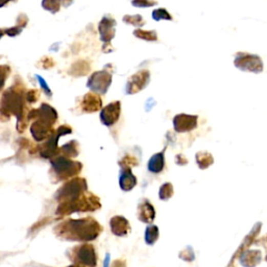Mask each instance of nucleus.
<instances>
[{
    "label": "nucleus",
    "instance_id": "nucleus-4",
    "mask_svg": "<svg viewBox=\"0 0 267 267\" xmlns=\"http://www.w3.org/2000/svg\"><path fill=\"white\" fill-rule=\"evenodd\" d=\"M50 164L56 181H66L71 179V177L78 175L83 169V164L80 162L60 155L51 159Z\"/></svg>",
    "mask_w": 267,
    "mask_h": 267
},
{
    "label": "nucleus",
    "instance_id": "nucleus-20",
    "mask_svg": "<svg viewBox=\"0 0 267 267\" xmlns=\"http://www.w3.org/2000/svg\"><path fill=\"white\" fill-rule=\"evenodd\" d=\"M166 147H164V150L156 155H154L151 160L148 161L147 164V168L151 172L153 173H160L161 171H163L164 166H165V151Z\"/></svg>",
    "mask_w": 267,
    "mask_h": 267
},
{
    "label": "nucleus",
    "instance_id": "nucleus-18",
    "mask_svg": "<svg viewBox=\"0 0 267 267\" xmlns=\"http://www.w3.org/2000/svg\"><path fill=\"white\" fill-rule=\"evenodd\" d=\"M120 176H119V186L120 188L128 192L134 189L137 185V177L132 172V168L120 167Z\"/></svg>",
    "mask_w": 267,
    "mask_h": 267
},
{
    "label": "nucleus",
    "instance_id": "nucleus-19",
    "mask_svg": "<svg viewBox=\"0 0 267 267\" xmlns=\"http://www.w3.org/2000/svg\"><path fill=\"white\" fill-rule=\"evenodd\" d=\"M110 225L116 236H126L131 231L130 222L124 216H114L110 221Z\"/></svg>",
    "mask_w": 267,
    "mask_h": 267
},
{
    "label": "nucleus",
    "instance_id": "nucleus-3",
    "mask_svg": "<svg viewBox=\"0 0 267 267\" xmlns=\"http://www.w3.org/2000/svg\"><path fill=\"white\" fill-rule=\"evenodd\" d=\"M100 208V198L94 193L87 191L83 196L74 201L58 204L55 214L58 216H66L75 212H94Z\"/></svg>",
    "mask_w": 267,
    "mask_h": 267
},
{
    "label": "nucleus",
    "instance_id": "nucleus-15",
    "mask_svg": "<svg viewBox=\"0 0 267 267\" xmlns=\"http://www.w3.org/2000/svg\"><path fill=\"white\" fill-rule=\"evenodd\" d=\"M31 132H32L34 139L38 142H41V141L47 140L53 134L54 130H53L52 125L37 119L33 122V125L31 127Z\"/></svg>",
    "mask_w": 267,
    "mask_h": 267
},
{
    "label": "nucleus",
    "instance_id": "nucleus-14",
    "mask_svg": "<svg viewBox=\"0 0 267 267\" xmlns=\"http://www.w3.org/2000/svg\"><path fill=\"white\" fill-rule=\"evenodd\" d=\"M116 20L111 16H105L98 25V31L100 34V40L106 45H110V42L115 37V27H116Z\"/></svg>",
    "mask_w": 267,
    "mask_h": 267
},
{
    "label": "nucleus",
    "instance_id": "nucleus-16",
    "mask_svg": "<svg viewBox=\"0 0 267 267\" xmlns=\"http://www.w3.org/2000/svg\"><path fill=\"white\" fill-rule=\"evenodd\" d=\"M101 108H102L101 97L94 92L87 93L80 101V110L84 113H95L99 111Z\"/></svg>",
    "mask_w": 267,
    "mask_h": 267
},
{
    "label": "nucleus",
    "instance_id": "nucleus-35",
    "mask_svg": "<svg viewBox=\"0 0 267 267\" xmlns=\"http://www.w3.org/2000/svg\"><path fill=\"white\" fill-rule=\"evenodd\" d=\"M38 79H39V81L41 83V87H43V89H44V90H46L47 92V94H51V91L49 90V89H48V87H47V85H46V83L44 81V79L43 78H41L40 76H38Z\"/></svg>",
    "mask_w": 267,
    "mask_h": 267
},
{
    "label": "nucleus",
    "instance_id": "nucleus-21",
    "mask_svg": "<svg viewBox=\"0 0 267 267\" xmlns=\"http://www.w3.org/2000/svg\"><path fill=\"white\" fill-rule=\"evenodd\" d=\"M195 161L200 169H207L214 163V158L210 153L202 151L196 154Z\"/></svg>",
    "mask_w": 267,
    "mask_h": 267
},
{
    "label": "nucleus",
    "instance_id": "nucleus-31",
    "mask_svg": "<svg viewBox=\"0 0 267 267\" xmlns=\"http://www.w3.org/2000/svg\"><path fill=\"white\" fill-rule=\"evenodd\" d=\"M133 6L138 7V8H145V7H152L158 5L157 2H143V0H138V2H133Z\"/></svg>",
    "mask_w": 267,
    "mask_h": 267
},
{
    "label": "nucleus",
    "instance_id": "nucleus-23",
    "mask_svg": "<svg viewBox=\"0 0 267 267\" xmlns=\"http://www.w3.org/2000/svg\"><path fill=\"white\" fill-rule=\"evenodd\" d=\"M134 36L146 40V41H157L158 40V35L156 31H143V29H135L134 31Z\"/></svg>",
    "mask_w": 267,
    "mask_h": 267
},
{
    "label": "nucleus",
    "instance_id": "nucleus-17",
    "mask_svg": "<svg viewBox=\"0 0 267 267\" xmlns=\"http://www.w3.org/2000/svg\"><path fill=\"white\" fill-rule=\"evenodd\" d=\"M156 217V210L148 199H142L138 204V218L145 223H151Z\"/></svg>",
    "mask_w": 267,
    "mask_h": 267
},
{
    "label": "nucleus",
    "instance_id": "nucleus-10",
    "mask_svg": "<svg viewBox=\"0 0 267 267\" xmlns=\"http://www.w3.org/2000/svg\"><path fill=\"white\" fill-rule=\"evenodd\" d=\"M150 80H151L150 71L146 69L139 70L138 72H136L129 78L127 88H126L127 94L139 93L140 91L143 90V89H145L147 87V85L150 84Z\"/></svg>",
    "mask_w": 267,
    "mask_h": 267
},
{
    "label": "nucleus",
    "instance_id": "nucleus-22",
    "mask_svg": "<svg viewBox=\"0 0 267 267\" xmlns=\"http://www.w3.org/2000/svg\"><path fill=\"white\" fill-rule=\"evenodd\" d=\"M60 153H62V155L66 158H75L78 156L79 154V147H78V143L77 141H70L69 143L63 145L60 148Z\"/></svg>",
    "mask_w": 267,
    "mask_h": 267
},
{
    "label": "nucleus",
    "instance_id": "nucleus-9",
    "mask_svg": "<svg viewBox=\"0 0 267 267\" xmlns=\"http://www.w3.org/2000/svg\"><path fill=\"white\" fill-rule=\"evenodd\" d=\"M112 84V74L107 70L94 72L88 79V88L96 94H106Z\"/></svg>",
    "mask_w": 267,
    "mask_h": 267
},
{
    "label": "nucleus",
    "instance_id": "nucleus-27",
    "mask_svg": "<svg viewBox=\"0 0 267 267\" xmlns=\"http://www.w3.org/2000/svg\"><path fill=\"white\" fill-rule=\"evenodd\" d=\"M153 19L156 21L172 20V16L167 12L166 9H157L153 12Z\"/></svg>",
    "mask_w": 267,
    "mask_h": 267
},
{
    "label": "nucleus",
    "instance_id": "nucleus-5",
    "mask_svg": "<svg viewBox=\"0 0 267 267\" xmlns=\"http://www.w3.org/2000/svg\"><path fill=\"white\" fill-rule=\"evenodd\" d=\"M88 191L87 181L84 177H74V179L65 183L58 189L54 195L56 201L60 203H69L78 199Z\"/></svg>",
    "mask_w": 267,
    "mask_h": 267
},
{
    "label": "nucleus",
    "instance_id": "nucleus-11",
    "mask_svg": "<svg viewBox=\"0 0 267 267\" xmlns=\"http://www.w3.org/2000/svg\"><path fill=\"white\" fill-rule=\"evenodd\" d=\"M42 120L50 125H54L57 120L56 111L47 104H42L39 109H32L27 113V120Z\"/></svg>",
    "mask_w": 267,
    "mask_h": 267
},
{
    "label": "nucleus",
    "instance_id": "nucleus-36",
    "mask_svg": "<svg viewBox=\"0 0 267 267\" xmlns=\"http://www.w3.org/2000/svg\"><path fill=\"white\" fill-rule=\"evenodd\" d=\"M4 35H5V32L3 31V29H0V39L4 37Z\"/></svg>",
    "mask_w": 267,
    "mask_h": 267
},
{
    "label": "nucleus",
    "instance_id": "nucleus-34",
    "mask_svg": "<svg viewBox=\"0 0 267 267\" xmlns=\"http://www.w3.org/2000/svg\"><path fill=\"white\" fill-rule=\"evenodd\" d=\"M175 163L177 164V165H180V166H184V165H186L187 163H188V160L186 159V157L184 156V155H176L175 156Z\"/></svg>",
    "mask_w": 267,
    "mask_h": 267
},
{
    "label": "nucleus",
    "instance_id": "nucleus-30",
    "mask_svg": "<svg viewBox=\"0 0 267 267\" xmlns=\"http://www.w3.org/2000/svg\"><path fill=\"white\" fill-rule=\"evenodd\" d=\"M39 97H40V92L38 90H29L25 93V99L29 104L37 102Z\"/></svg>",
    "mask_w": 267,
    "mask_h": 267
},
{
    "label": "nucleus",
    "instance_id": "nucleus-26",
    "mask_svg": "<svg viewBox=\"0 0 267 267\" xmlns=\"http://www.w3.org/2000/svg\"><path fill=\"white\" fill-rule=\"evenodd\" d=\"M124 22H126L127 24H130V25L138 26V27H141L145 24V21L141 15H134V16L126 15L124 17Z\"/></svg>",
    "mask_w": 267,
    "mask_h": 267
},
{
    "label": "nucleus",
    "instance_id": "nucleus-12",
    "mask_svg": "<svg viewBox=\"0 0 267 267\" xmlns=\"http://www.w3.org/2000/svg\"><path fill=\"white\" fill-rule=\"evenodd\" d=\"M120 113H121V102L118 100L111 102L108 106H106L104 109H101L100 120L106 127H112L119 120Z\"/></svg>",
    "mask_w": 267,
    "mask_h": 267
},
{
    "label": "nucleus",
    "instance_id": "nucleus-24",
    "mask_svg": "<svg viewBox=\"0 0 267 267\" xmlns=\"http://www.w3.org/2000/svg\"><path fill=\"white\" fill-rule=\"evenodd\" d=\"M159 238V229L156 225H150L145 231V241L148 244H153Z\"/></svg>",
    "mask_w": 267,
    "mask_h": 267
},
{
    "label": "nucleus",
    "instance_id": "nucleus-6",
    "mask_svg": "<svg viewBox=\"0 0 267 267\" xmlns=\"http://www.w3.org/2000/svg\"><path fill=\"white\" fill-rule=\"evenodd\" d=\"M70 260L83 267H95L97 264V256L95 249L91 244H83L73 248L69 252Z\"/></svg>",
    "mask_w": 267,
    "mask_h": 267
},
{
    "label": "nucleus",
    "instance_id": "nucleus-7",
    "mask_svg": "<svg viewBox=\"0 0 267 267\" xmlns=\"http://www.w3.org/2000/svg\"><path fill=\"white\" fill-rule=\"evenodd\" d=\"M72 133V129L69 126H61L57 130L53 132V134L46 140V142L42 143L40 146V154L45 159H53L60 155V148L57 147V141L62 136L69 135Z\"/></svg>",
    "mask_w": 267,
    "mask_h": 267
},
{
    "label": "nucleus",
    "instance_id": "nucleus-29",
    "mask_svg": "<svg viewBox=\"0 0 267 267\" xmlns=\"http://www.w3.org/2000/svg\"><path fill=\"white\" fill-rule=\"evenodd\" d=\"M139 164V161L136 157L127 155L125 156L120 161H119V165L120 167H128V168H132L133 166H137Z\"/></svg>",
    "mask_w": 267,
    "mask_h": 267
},
{
    "label": "nucleus",
    "instance_id": "nucleus-37",
    "mask_svg": "<svg viewBox=\"0 0 267 267\" xmlns=\"http://www.w3.org/2000/svg\"><path fill=\"white\" fill-rule=\"evenodd\" d=\"M68 267H83V266H79V265H76V264H73V265H70Z\"/></svg>",
    "mask_w": 267,
    "mask_h": 267
},
{
    "label": "nucleus",
    "instance_id": "nucleus-1",
    "mask_svg": "<svg viewBox=\"0 0 267 267\" xmlns=\"http://www.w3.org/2000/svg\"><path fill=\"white\" fill-rule=\"evenodd\" d=\"M102 232V227L92 217L67 219L54 228L57 237L69 241H91Z\"/></svg>",
    "mask_w": 267,
    "mask_h": 267
},
{
    "label": "nucleus",
    "instance_id": "nucleus-32",
    "mask_svg": "<svg viewBox=\"0 0 267 267\" xmlns=\"http://www.w3.org/2000/svg\"><path fill=\"white\" fill-rule=\"evenodd\" d=\"M42 6L44 7L45 10L51 11V12H53V11H52L53 7L60 9V4L56 3V2H43V3H42Z\"/></svg>",
    "mask_w": 267,
    "mask_h": 267
},
{
    "label": "nucleus",
    "instance_id": "nucleus-2",
    "mask_svg": "<svg viewBox=\"0 0 267 267\" xmlns=\"http://www.w3.org/2000/svg\"><path fill=\"white\" fill-rule=\"evenodd\" d=\"M25 89L21 84H15L4 92L0 101V119L6 117V121L10 120L12 115L18 118L17 130L23 133L27 128V108L25 105Z\"/></svg>",
    "mask_w": 267,
    "mask_h": 267
},
{
    "label": "nucleus",
    "instance_id": "nucleus-33",
    "mask_svg": "<svg viewBox=\"0 0 267 267\" xmlns=\"http://www.w3.org/2000/svg\"><path fill=\"white\" fill-rule=\"evenodd\" d=\"M21 31H22V28L19 27V25H18V26H15V27H12V28L8 29V31H6V33H7V35L14 37L16 35H19L21 33Z\"/></svg>",
    "mask_w": 267,
    "mask_h": 267
},
{
    "label": "nucleus",
    "instance_id": "nucleus-8",
    "mask_svg": "<svg viewBox=\"0 0 267 267\" xmlns=\"http://www.w3.org/2000/svg\"><path fill=\"white\" fill-rule=\"evenodd\" d=\"M234 64L237 68L242 71H249L254 73H260L263 71L264 68L263 62L259 55L245 52L237 53Z\"/></svg>",
    "mask_w": 267,
    "mask_h": 267
},
{
    "label": "nucleus",
    "instance_id": "nucleus-25",
    "mask_svg": "<svg viewBox=\"0 0 267 267\" xmlns=\"http://www.w3.org/2000/svg\"><path fill=\"white\" fill-rule=\"evenodd\" d=\"M173 195V186L171 183H165L160 187L159 197L162 200H168Z\"/></svg>",
    "mask_w": 267,
    "mask_h": 267
},
{
    "label": "nucleus",
    "instance_id": "nucleus-28",
    "mask_svg": "<svg viewBox=\"0 0 267 267\" xmlns=\"http://www.w3.org/2000/svg\"><path fill=\"white\" fill-rule=\"evenodd\" d=\"M10 73H11L10 66H7V65L0 66V91H2L4 89Z\"/></svg>",
    "mask_w": 267,
    "mask_h": 267
},
{
    "label": "nucleus",
    "instance_id": "nucleus-13",
    "mask_svg": "<svg viewBox=\"0 0 267 267\" xmlns=\"http://www.w3.org/2000/svg\"><path fill=\"white\" fill-rule=\"evenodd\" d=\"M173 128L176 133H186L197 128V116L179 114L173 118Z\"/></svg>",
    "mask_w": 267,
    "mask_h": 267
}]
</instances>
